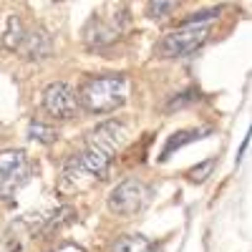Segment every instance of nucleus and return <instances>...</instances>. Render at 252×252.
Listing matches in <instances>:
<instances>
[{
    "instance_id": "nucleus-1",
    "label": "nucleus",
    "mask_w": 252,
    "mask_h": 252,
    "mask_svg": "<svg viewBox=\"0 0 252 252\" xmlns=\"http://www.w3.org/2000/svg\"><path fill=\"white\" fill-rule=\"evenodd\" d=\"M124 136H126V126L121 121H103V124H98L96 129L89 134L86 146H83L78 154L71 157L63 177L73 179V182L81 179V177L106 179L119 146L124 144Z\"/></svg>"
},
{
    "instance_id": "nucleus-2",
    "label": "nucleus",
    "mask_w": 252,
    "mask_h": 252,
    "mask_svg": "<svg viewBox=\"0 0 252 252\" xmlns=\"http://www.w3.org/2000/svg\"><path fill=\"white\" fill-rule=\"evenodd\" d=\"M76 98L89 114H111L126 103V76H94L81 86Z\"/></svg>"
},
{
    "instance_id": "nucleus-3",
    "label": "nucleus",
    "mask_w": 252,
    "mask_h": 252,
    "mask_svg": "<svg viewBox=\"0 0 252 252\" xmlns=\"http://www.w3.org/2000/svg\"><path fill=\"white\" fill-rule=\"evenodd\" d=\"M33 166L23 149H3L0 152V199L10 202L15 192L31 179Z\"/></svg>"
},
{
    "instance_id": "nucleus-4",
    "label": "nucleus",
    "mask_w": 252,
    "mask_h": 252,
    "mask_svg": "<svg viewBox=\"0 0 252 252\" xmlns=\"http://www.w3.org/2000/svg\"><path fill=\"white\" fill-rule=\"evenodd\" d=\"M207 38H209V26H182L159 40L157 53L164 58H182L202 48Z\"/></svg>"
},
{
    "instance_id": "nucleus-5",
    "label": "nucleus",
    "mask_w": 252,
    "mask_h": 252,
    "mask_svg": "<svg viewBox=\"0 0 252 252\" xmlns=\"http://www.w3.org/2000/svg\"><path fill=\"white\" fill-rule=\"evenodd\" d=\"M146 202V187L139 179H124L109 194V209L119 217H131Z\"/></svg>"
},
{
    "instance_id": "nucleus-6",
    "label": "nucleus",
    "mask_w": 252,
    "mask_h": 252,
    "mask_svg": "<svg viewBox=\"0 0 252 252\" xmlns=\"http://www.w3.org/2000/svg\"><path fill=\"white\" fill-rule=\"evenodd\" d=\"M43 109L56 116V119H71L78 109V98H76V91L63 81H56V83H48L46 91H43Z\"/></svg>"
},
{
    "instance_id": "nucleus-7",
    "label": "nucleus",
    "mask_w": 252,
    "mask_h": 252,
    "mask_svg": "<svg viewBox=\"0 0 252 252\" xmlns=\"http://www.w3.org/2000/svg\"><path fill=\"white\" fill-rule=\"evenodd\" d=\"M121 23H124V18L106 20V18L94 13L89 18L86 28H83V43H86L89 48H103V46L114 43V40L121 35Z\"/></svg>"
},
{
    "instance_id": "nucleus-8",
    "label": "nucleus",
    "mask_w": 252,
    "mask_h": 252,
    "mask_svg": "<svg viewBox=\"0 0 252 252\" xmlns=\"http://www.w3.org/2000/svg\"><path fill=\"white\" fill-rule=\"evenodd\" d=\"M26 58L31 61H40V58H48L51 51H53V38L48 35V31L43 28H33V31H26V38L18 48Z\"/></svg>"
},
{
    "instance_id": "nucleus-9",
    "label": "nucleus",
    "mask_w": 252,
    "mask_h": 252,
    "mask_svg": "<svg viewBox=\"0 0 252 252\" xmlns=\"http://www.w3.org/2000/svg\"><path fill=\"white\" fill-rule=\"evenodd\" d=\"M204 134H209V129H189V131H177V134H172L169 141H166V146L161 149L159 161H166V159L174 154V149H182L184 144H192V141H197V139H204Z\"/></svg>"
},
{
    "instance_id": "nucleus-10",
    "label": "nucleus",
    "mask_w": 252,
    "mask_h": 252,
    "mask_svg": "<svg viewBox=\"0 0 252 252\" xmlns=\"http://www.w3.org/2000/svg\"><path fill=\"white\" fill-rule=\"evenodd\" d=\"M154 242L146 240L144 235H124L114 242L111 252H152Z\"/></svg>"
},
{
    "instance_id": "nucleus-11",
    "label": "nucleus",
    "mask_w": 252,
    "mask_h": 252,
    "mask_svg": "<svg viewBox=\"0 0 252 252\" xmlns=\"http://www.w3.org/2000/svg\"><path fill=\"white\" fill-rule=\"evenodd\" d=\"M23 38H26V31H23L20 18L10 15V18H8V31L3 33V46L10 48V51H18L20 43H23Z\"/></svg>"
},
{
    "instance_id": "nucleus-12",
    "label": "nucleus",
    "mask_w": 252,
    "mask_h": 252,
    "mask_svg": "<svg viewBox=\"0 0 252 252\" xmlns=\"http://www.w3.org/2000/svg\"><path fill=\"white\" fill-rule=\"evenodd\" d=\"M73 220H76V209H73V207H61L58 212H53V215L48 217L46 227L40 229V235H48V232H53V229H58V227H63V224H71Z\"/></svg>"
},
{
    "instance_id": "nucleus-13",
    "label": "nucleus",
    "mask_w": 252,
    "mask_h": 252,
    "mask_svg": "<svg viewBox=\"0 0 252 252\" xmlns=\"http://www.w3.org/2000/svg\"><path fill=\"white\" fill-rule=\"evenodd\" d=\"M28 136L31 139H35V141H40V144H53L56 139H58V131L56 129H51V126H46L43 121H31L28 124Z\"/></svg>"
},
{
    "instance_id": "nucleus-14",
    "label": "nucleus",
    "mask_w": 252,
    "mask_h": 252,
    "mask_svg": "<svg viewBox=\"0 0 252 252\" xmlns=\"http://www.w3.org/2000/svg\"><path fill=\"white\" fill-rule=\"evenodd\" d=\"M177 10V3H146V15L152 20H164Z\"/></svg>"
},
{
    "instance_id": "nucleus-15",
    "label": "nucleus",
    "mask_w": 252,
    "mask_h": 252,
    "mask_svg": "<svg viewBox=\"0 0 252 252\" xmlns=\"http://www.w3.org/2000/svg\"><path fill=\"white\" fill-rule=\"evenodd\" d=\"M215 159H207V161H202V164H197L194 169H189L187 172V179L189 182H204L209 174H212V169H215Z\"/></svg>"
},
{
    "instance_id": "nucleus-16",
    "label": "nucleus",
    "mask_w": 252,
    "mask_h": 252,
    "mask_svg": "<svg viewBox=\"0 0 252 252\" xmlns=\"http://www.w3.org/2000/svg\"><path fill=\"white\" fill-rule=\"evenodd\" d=\"M199 98V91L197 89H189V91H184V94H179L177 98H172L169 101V111H174V109H182V106H187V103H192V101H197Z\"/></svg>"
},
{
    "instance_id": "nucleus-17",
    "label": "nucleus",
    "mask_w": 252,
    "mask_h": 252,
    "mask_svg": "<svg viewBox=\"0 0 252 252\" xmlns=\"http://www.w3.org/2000/svg\"><path fill=\"white\" fill-rule=\"evenodd\" d=\"M53 252H86L81 245H73V242H66V245H61V247H56Z\"/></svg>"
},
{
    "instance_id": "nucleus-18",
    "label": "nucleus",
    "mask_w": 252,
    "mask_h": 252,
    "mask_svg": "<svg viewBox=\"0 0 252 252\" xmlns=\"http://www.w3.org/2000/svg\"><path fill=\"white\" fill-rule=\"evenodd\" d=\"M247 146H250V139H245V141H242V146H240V154H237V164L242 161V157H245V152H247Z\"/></svg>"
}]
</instances>
